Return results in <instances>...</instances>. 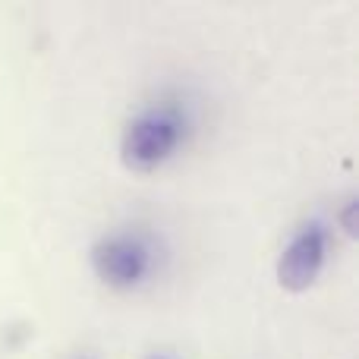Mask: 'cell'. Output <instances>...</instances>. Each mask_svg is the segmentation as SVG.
<instances>
[{
    "instance_id": "6",
    "label": "cell",
    "mask_w": 359,
    "mask_h": 359,
    "mask_svg": "<svg viewBox=\"0 0 359 359\" xmlns=\"http://www.w3.org/2000/svg\"><path fill=\"white\" fill-rule=\"evenodd\" d=\"M67 359H95V356H88V353H76V356H67Z\"/></svg>"
},
{
    "instance_id": "5",
    "label": "cell",
    "mask_w": 359,
    "mask_h": 359,
    "mask_svg": "<svg viewBox=\"0 0 359 359\" xmlns=\"http://www.w3.org/2000/svg\"><path fill=\"white\" fill-rule=\"evenodd\" d=\"M142 359H174V356H168V353H149V356H142Z\"/></svg>"
},
{
    "instance_id": "2",
    "label": "cell",
    "mask_w": 359,
    "mask_h": 359,
    "mask_svg": "<svg viewBox=\"0 0 359 359\" xmlns=\"http://www.w3.org/2000/svg\"><path fill=\"white\" fill-rule=\"evenodd\" d=\"M92 268L101 284L136 290L155 271V243L139 230H114L92 246Z\"/></svg>"
},
{
    "instance_id": "3",
    "label": "cell",
    "mask_w": 359,
    "mask_h": 359,
    "mask_svg": "<svg viewBox=\"0 0 359 359\" xmlns=\"http://www.w3.org/2000/svg\"><path fill=\"white\" fill-rule=\"evenodd\" d=\"M328 259V230L322 221H309L290 236L278 259V284L290 293L309 290Z\"/></svg>"
},
{
    "instance_id": "1",
    "label": "cell",
    "mask_w": 359,
    "mask_h": 359,
    "mask_svg": "<svg viewBox=\"0 0 359 359\" xmlns=\"http://www.w3.org/2000/svg\"><path fill=\"white\" fill-rule=\"evenodd\" d=\"M186 136V114L174 104L145 107L142 114L123 126L120 136V158L130 170L149 174L158 170L164 161L177 155L180 142Z\"/></svg>"
},
{
    "instance_id": "4",
    "label": "cell",
    "mask_w": 359,
    "mask_h": 359,
    "mask_svg": "<svg viewBox=\"0 0 359 359\" xmlns=\"http://www.w3.org/2000/svg\"><path fill=\"white\" fill-rule=\"evenodd\" d=\"M356 205H359V202H356V198H353V196H350V198H347V202H344L341 215H337V221H341V227H344V230H347V233H350V236H353V233H356Z\"/></svg>"
}]
</instances>
